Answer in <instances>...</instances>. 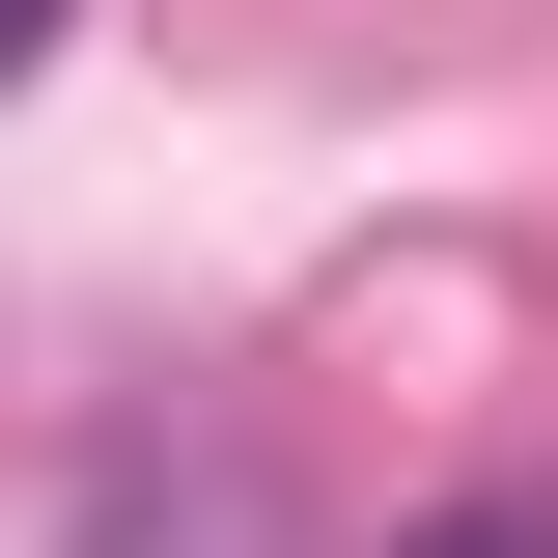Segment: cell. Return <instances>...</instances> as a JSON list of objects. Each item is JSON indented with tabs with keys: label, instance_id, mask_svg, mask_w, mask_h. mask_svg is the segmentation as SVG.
I'll use <instances>...</instances> for the list:
<instances>
[{
	"label": "cell",
	"instance_id": "cell-2",
	"mask_svg": "<svg viewBox=\"0 0 558 558\" xmlns=\"http://www.w3.org/2000/svg\"><path fill=\"white\" fill-rule=\"evenodd\" d=\"M28 57H57V0H0V84H28Z\"/></svg>",
	"mask_w": 558,
	"mask_h": 558
},
{
	"label": "cell",
	"instance_id": "cell-1",
	"mask_svg": "<svg viewBox=\"0 0 558 558\" xmlns=\"http://www.w3.org/2000/svg\"><path fill=\"white\" fill-rule=\"evenodd\" d=\"M418 558H558V531H531V502H475V531H418Z\"/></svg>",
	"mask_w": 558,
	"mask_h": 558
}]
</instances>
